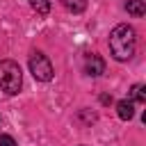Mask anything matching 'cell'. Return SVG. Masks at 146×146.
Returning <instances> with one entry per match:
<instances>
[{"instance_id": "obj_1", "label": "cell", "mask_w": 146, "mask_h": 146, "mask_svg": "<svg viewBox=\"0 0 146 146\" xmlns=\"http://www.w3.org/2000/svg\"><path fill=\"white\" fill-rule=\"evenodd\" d=\"M135 46H137V36H135V30L128 23H121L110 32V52L119 62L130 59L135 55Z\"/></svg>"}, {"instance_id": "obj_2", "label": "cell", "mask_w": 146, "mask_h": 146, "mask_svg": "<svg viewBox=\"0 0 146 146\" xmlns=\"http://www.w3.org/2000/svg\"><path fill=\"white\" fill-rule=\"evenodd\" d=\"M21 84H23L21 66L11 59H2L0 62V89L5 94H18Z\"/></svg>"}, {"instance_id": "obj_3", "label": "cell", "mask_w": 146, "mask_h": 146, "mask_svg": "<svg viewBox=\"0 0 146 146\" xmlns=\"http://www.w3.org/2000/svg\"><path fill=\"white\" fill-rule=\"evenodd\" d=\"M30 73L34 75V80L39 82H48L52 80V64L43 52H32L30 55Z\"/></svg>"}, {"instance_id": "obj_4", "label": "cell", "mask_w": 146, "mask_h": 146, "mask_svg": "<svg viewBox=\"0 0 146 146\" xmlns=\"http://www.w3.org/2000/svg\"><path fill=\"white\" fill-rule=\"evenodd\" d=\"M84 73L96 78V75H103L105 73V59L100 55H87L84 59Z\"/></svg>"}, {"instance_id": "obj_5", "label": "cell", "mask_w": 146, "mask_h": 146, "mask_svg": "<svg viewBox=\"0 0 146 146\" xmlns=\"http://www.w3.org/2000/svg\"><path fill=\"white\" fill-rule=\"evenodd\" d=\"M116 112H119V116H121L123 121H130V119L135 116V105H132V100H119V103H116Z\"/></svg>"}, {"instance_id": "obj_6", "label": "cell", "mask_w": 146, "mask_h": 146, "mask_svg": "<svg viewBox=\"0 0 146 146\" xmlns=\"http://www.w3.org/2000/svg\"><path fill=\"white\" fill-rule=\"evenodd\" d=\"M125 9H128V14H132V16H137V18L146 14V5H144V0H128Z\"/></svg>"}, {"instance_id": "obj_7", "label": "cell", "mask_w": 146, "mask_h": 146, "mask_svg": "<svg viewBox=\"0 0 146 146\" xmlns=\"http://www.w3.org/2000/svg\"><path fill=\"white\" fill-rule=\"evenodd\" d=\"M62 5H64L68 11H73V14H80V11H84V7H87V0H62Z\"/></svg>"}, {"instance_id": "obj_8", "label": "cell", "mask_w": 146, "mask_h": 146, "mask_svg": "<svg viewBox=\"0 0 146 146\" xmlns=\"http://www.w3.org/2000/svg\"><path fill=\"white\" fill-rule=\"evenodd\" d=\"M30 5H32V9H34L36 14H41V16H46V14L50 11V0H30Z\"/></svg>"}, {"instance_id": "obj_9", "label": "cell", "mask_w": 146, "mask_h": 146, "mask_svg": "<svg viewBox=\"0 0 146 146\" xmlns=\"http://www.w3.org/2000/svg\"><path fill=\"white\" fill-rule=\"evenodd\" d=\"M130 96H132V100H137V103H146V87H144V84H135L132 91H130Z\"/></svg>"}, {"instance_id": "obj_10", "label": "cell", "mask_w": 146, "mask_h": 146, "mask_svg": "<svg viewBox=\"0 0 146 146\" xmlns=\"http://www.w3.org/2000/svg\"><path fill=\"white\" fill-rule=\"evenodd\" d=\"M0 146H16V141L9 135H0Z\"/></svg>"}, {"instance_id": "obj_11", "label": "cell", "mask_w": 146, "mask_h": 146, "mask_svg": "<svg viewBox=\"0 0 146 146\" xmlns=\"http://www.w3.org/2000/svg\"><path fill=\"white\" fill-rule=\"evenodd\" d=\"M100 103H105V105L112 103V96H100Z\"/></svg>"}]
</instances>
